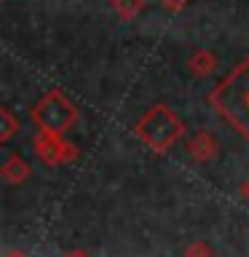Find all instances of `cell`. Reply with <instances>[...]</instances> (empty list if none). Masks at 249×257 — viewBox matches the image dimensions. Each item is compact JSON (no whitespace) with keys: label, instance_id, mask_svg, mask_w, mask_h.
<instances>
[{"label":"cell","instance_id":"7a4b0ae2","mask_svg":"<svg viewBox=\"0 0 249 257\" xmlns=\"http://www.w3.org/2000/svg\"><path fill=\"white\" fill-rule=\"evenodd\" d=\"M134 132L153 153L161 156V153H166L182 137L185 123L172 107H166V104H153V107L137 120Z\"/></svg>","mask_w":249,"mask_h":257},{"label":"cell","instance_id":"3957f363","mask_svg":"<svg viewBox=\"0 0 249 257\" xmlns=\"http://www.w3.org/2000/svg\"><path fill=\"white\" fill-rule=\"evenodd\" d=\"M32 120H35V126L43 128V132L62 137L78 120V107L59 91V88H51V91L32 107Z\"/></svg>","mask_w":249,"mask_h":257},{"label":"cell","instance_id":"9c48e42d","mask_svg":"<svg viewBox=\"0 0 249 257\" xmlns=\"http://www.w3.org/2000/svg\"><path fill=\"white\" fill-rule=\"evenodd\" d=\"M16 132H19V120L11 115L8 107H3L0 110V142H8Z\"/></svg>","mask_w":249,"mask_h":257},{"label":"cell","instance_id":"30bf717a","mask_svg":"<svg viewBox=\"0 0 249 257\" xmlns=\"http://www.w3.org/2000/svg\"><path fill=\"white\" fill-rule=\"evenodd\" d=\"M185 257H212V246L206 241H193V244L185 249Z\"/></svg>","mask_w":249,"mask_h":257},{"label":"cell","instance_id":"277c9868","mask_svg":"<svg viewBox=\"0 0 249 257\" xmlns=\"http://www.w3.org/2000/svg\"><path fill=\"white\" fill-rule=\"evenodd\" d=\"M185 150H188V156L193 161H198V164H206V161H212L217 153H220V142H217V137L212 132H206V128H201V132H196L188 140V145H185Z\"/></svg>","mask_w":249,"mask_h":257},{"label":"cell","instance_id":"6da1fadb","mask_svg":"<svg viewBox=\"0 0 249 257\" xmlns=\"http://www.w3.org/2000/svg\"><path fill=\"white\" fill-rule=\"evenodd\" d=\"M212 102L220 104L222 115L249 140V56L220 83L212 94Z\"/></svg>","mask_w":249,"mask_h":257},{"label":"cell","instance_id":"7c38bea8","mask_svg":"<svg viewBox=\"0 0 249 257\" xmlns=\"http://www.w3.org/2000/svg\"><path fill=\"white\" fill-rule=\"evenodd\" d=\"M158 3H161V6H164V8H166V11H172V14H177V11H182V8H185V6H188V3H190V0H158Z\"/></svg>","mask_w":249,"mask_h":257},{"label":"cell","instance_id":"5b68a950","mask_svg":"<svg viewBox=\"0 0 249 257\" xmlns=\"http://www.w3.org/2000/svg\"><path fill=\"white\" fill-rule=\"evenodd\" d=\"M62 137L56 134H48V132H40L35 134V140H32V148H35V156L43 161V164H62Z\"/></svg>","mask_w":249,"mask_h":257},{"label":"cell","instance_id":"5bb4252c","mask_svg":"<svg viewBox=\"0 0 249 257\" xmlns=\"http://www.w3.org/2000/svg\"><path fill=\"white\" fill-rule=\"evenodd\" d=\"M64 257H88V254L83 252V249H72V252H67Z\"/></svg>","mask_w":249,"mask_h":257},{"label":"cell","instance_id":"8992f818","mask_svg":"<svg viewBox=\"0 0 249 257\" xmlns=\"http://www.w3.org/2000/svg\"><path fill=\"white\" fill-rule=\"evenodd\" d=\"M0 174H3V180H6V182L22 185V182L32 174V169H30V164L19 156V153H11V156L3 161V166H0Z\"/></svg>","mask_w":249,"mask_h":257},{"label":"cell","instance_id":"4fadbf2b","mask_svg":"<svg viewBox=\"0 0 249 257\" xmlns=\"http://www.w3.org/2000/svg\"><path fill=\"white\" fill-rule=\"evenodd\" d=\"M3 257H30L27 252H22V249H6Z\"/></svg>","mask_w":249,"mask_h":257},{"label":"cell","instance_id":"ba28073f","mask_svg":"<svg viewBox=\"0 0 249 257\" xmlns=\"http://www.w3.org/2000/svg\"><path fill=\"white\" fill-rule=\"evenodd\" d=\"M110 8L118 14V19L132 22V19H137V16L142 14L145 0H110Z\"/></svg>","mask_w":249,"mask_h":257},{"label":"cell","instance_id":"52a82bcc","mask_svg":"<svg viewBox=\"0 0 249 257\" xmlns=\"http://www.w3.org/2000/svg\"><path fill=\"white\" fill-rule=\"evenodd\" d=\"M188 67H190L193 75L206 78L209 72H214V67H217V56L209 51V48H196V51L188 56Z\"/></svg>","mask_w":249,"mask_h":257},{"label":"cell","instance_id":"8fae6325","mask_svg":"<svg viewBox=\"0 0 249 257\" xmlns=\"http://www.w3.org/2000/svg\"><path fill=\"white\" fill-rule=\"evenodd\" d=\"M75 158H78V148L72 142L64 140L62 142V161H64V164H70V161H75Z\"/></svg>","mask_w":249,"mask_h":257}]
</instances>
